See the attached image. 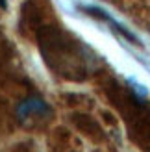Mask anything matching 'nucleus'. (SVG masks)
<instances>
[{
  "label": "nucleus",
  "mask_w": 150,
  "mask_h": 152,
  "mask_svg": "<svg viewBox=\"0 0 150 152\" xmlns=\"http://www.w3.org/2000/svg\"><path fill=\"white\" fill-rule=\"evenodd\" d=\"M0 6H2V7H6V0H0Z\"/></svg>",
  "instance_id": "1"
}]
</instances>
